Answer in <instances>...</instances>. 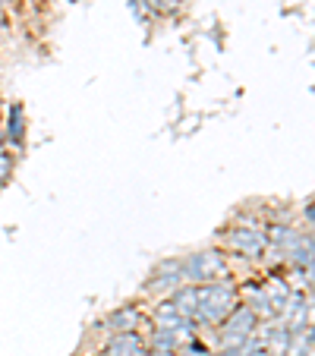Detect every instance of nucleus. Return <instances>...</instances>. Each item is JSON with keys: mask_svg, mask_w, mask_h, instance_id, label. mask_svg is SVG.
<instances>
[{"mask_svg": "<svg viewBox=\"0 0 315 356\" xmlns=\"http://www.w3.org/2000/svg\"><path fill=\"white\" fill-rule=\"evenodd\" d=\"M240 293H236L234 281H215V284H199V309H195V325L199 328L215 331L230 312L236 309Z\"/></svg>", "mask_w": 315, "mask_h": 356, "instance_id": "1", "label": "nucleus"}, {"mask_svg": "<svg viewBox=\"0 0 315 356\" xmlns=\"http://www.w3.org/2000/svg\"><path fill=\"white\" fill-rule=\"evenodd\" d=\"M183 284H215V281H230V256L224 249H202L193 256H183L180 265Z\"/></svg>", "mask_w": 315, "mask_h": 356, "instance_id": "2", "label": "nucleus"}, {"mask_svg": "<svg viewBox=\"0 0 315 356\" xmlns=\"http://www.w3.org/2000/svg\"><path fill=\"white\" fill-rule=\"evenodd\" d=\"M224 252L246 259V262H261L265 249H268V236H265V224H230L221 234Z\"/></svg>", "mask_w": 315, "mask_h": 356, "instance_id": "3", "label": "nucleus"}, {"mask_svg": "<svg viewBox=\"0 0 315 356\" xmlns=\"http://www.w3.org/2000/svg\"><path fill=\"white\" fill-rule=\"evenodd\" d=\"M259 328V316H255L249 306L236 302V309L224 318L221 325L215 328V341H218V350H227V347H243L249 337L255 334Z\"/></svg>", "mask_w": 315, "mask_h": 356, "instance_id": "4", "label": "nucleus"}, {"mask_svg": "<svg viewBox=\"0 0 315 356\" xmlns=\"http://www.w3.org/2000/svg\"><path fill=\"white\" fill-rule=\"evenodd\" d=\"M180 265H183V259H180V256L161 259V262H158V265H154V268H152V275H148V281H145V293H152V296H161V300H168V296L174 293L177 287H183Z\"/></svg>", "mask_w": 315, "mask_h": 356, "instance_id": "5", "label": "nucleus"}, {"mask_svg": "<svg viewBox=\"0 0 315 356\" xmlns=\"http://www.w3.org/2000/svg\"><path fill=\"white\" fill-rule=\"evenodd\" d=\"M142 325H148V316L136 306V302H127V306H117L108 316L101 318L98 328H104L108 334H123V331H142Z\"/></svg>", "mask_w": 315, "mask_h": 356, "instance_id": "6", "label": "nucleus"}, {"mask_svg": "<svg viewBox=\"0 0 315 356\" xmlns=\"http://www.w3.org/2000/svg\"><path fill=\"white\" fill-rule=\"evenodd\" d=\"M101 356H145V334L142 331H123V334H108V341L101 343Z\"/></svg>", "mask_w": 315, "mask_h": 356, "instance_id": "7", "label": "nucleus"}, {"mask_svg": "<svg viewBox=\"0 0 315 356\" xmlns=\"http://www.w3.org/2000/svg\"><path fill=\"white\" fill-rule=\"evenodd\" d=\"M168 300L174 302L177 316L193 318V322H195V309H199V287H195V284H183V287H177Z\"/></svg>", "mask_w": 315, "mask_h": 356, "instance_id": "8", "label": "nucleus"}, {"mask_svg": "<svg viewBox=\"0 0 315 356\" xmlns=\"http://www.w3.org/2000/svg\"><path fill=\"white\" fill-rule=\"evenodd\" d=\"M10 145H22L26 142V111H22L19 101H13L7 111V129H3Z\"/></svg>", "mask_w": 315, "mask_h": 356, "instance_id": "9", "label": "nucleus"}, {"mask_svg": "<svg viewBox=\"0 0 315 356\" xmlns=\"http://www.w3.org/2000/svg\"><path fill=\"white\" fill-rule=\"evenodd\" d=\"M13 168H16V158L13 152H0V186L13 177Z\"/></svg>", "mask_w": 315, "mask_h": 356, "instance_id": "10", "label": "nucleus"}, {"mask_svg": "<svg viewBox=\"0 0 315 356\" xmlns=\"http://www.w3.org/2000/svg\"><path fill=\"white\" fill-rule=\"evenodd\" d=\"M302 218H306V230L312 234V221H315V209H312V199H306V205H302Z\"/></svg>", "mask_w": 315, "mask_h": 356, "instance_id": "11", "label": "nucleus"}, {"mask_svg": "<svg viewBox=\"0 0 315 356\" xmlns=\"http://www.w3.org/2000/svg\"><path fill=\"white\" fill-rule=\"evenodd\" d=\"M246 356H268V350L261 347V350H252V353H246Z\"/></svg>", "mask_w": 315, "mask_h": 356, "instance_id": "12", "label": "nucleus"}, {"mask_svg": "<svg viewBox=\"0 0 315 356\" xmlns=\"http://www.w3.org/2000/svg\"><path fill=\"white\" fill-rule=\"evenodd\" d=\"M92 356H101V353H92Z\"/></svg>", "mask_w": 315, "mask_h": 356, "instance_id": "13", "label": "nucleus"}, {"mask_svg": "<svg viewBox=\"0 0 315 356\" xmlns=\"http://www.w3.org/2000/svg\"><path fill=\"white\" fill-rule=\"evenodd\" d=\"M0 7H3V0H0Z\"/></svg>", "mask_w": 315, "mask_h": 356, "instance_id": "14", "label": "nucleus"}, {"mask_svg": "<svg viewBox=\"0 0 315 356\" xmlns=\"http://www.w3.org/2000/svg\"><path fill=\"white\" fill-rule=\"evenodd\" d=\"M177 356H180V353H177Z\"/></svg>", "mask_w": 315, "mask_h": 356, "instance_id": "15", "label": "nucleus"}]
</instances>
